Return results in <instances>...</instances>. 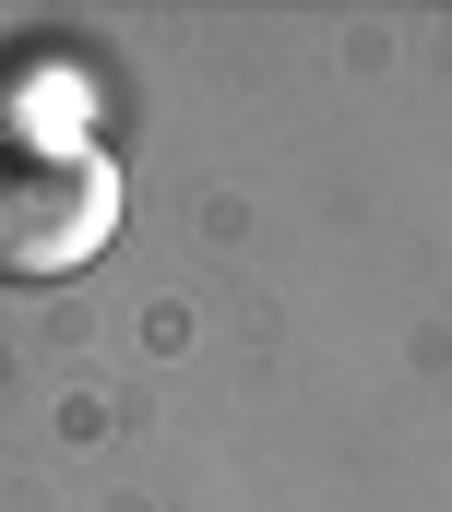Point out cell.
I'll use <instances>...</instances> for the list:
<instances>
[{
    "label": "cell",
    "instance_id": "cell-1",
    "mask_svg": "<svg viewBox=\"0 0 452 512\" xmlns=\"http://www.w3.org/2000/svg\"><path fill=\"white\" fill-rule=\"evenodd\" d=\"M119 239V167L96 143H0V286H60Z\"/></svg>",
    "mask_w": 452,
    "mask_h": 512
}]
</instances>
